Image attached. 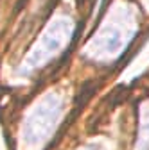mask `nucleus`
Segmentation results:
<instances>
[{"label": "nucleus", "mask_w": 149, "mask_h": 150, "mask_svg": "<svg viewBox=\"0 0 149 150\" xmlns=\"http://www.w3.org/2000/svg\"><path fill=\"white\" fill-rule=\"evenodd\" d=\"M137 14L128 7H117L110 13L108 22L101 25L95 38L85 47V54L94 61H113L128 48L137 34Z\"/></svg>", "instance_id": "obj_1"}, {"label": "nucleus", "mask_w": 149, "mask_h": 150, "mask_svg": "<svg viewBox=\"0 0 149 150\" xmlns=\"http://www.w3.org/2000/svg\"><path fill=\"white\" fill-rule=\"evenodd\" d=\"M65 115V100L58 93H47L36 102L22 125V141L25 150H40L56 134Z\"/></svg>", "instance_id": "obj_2"}, {"label": "nucleus", "mask_w": 149, "mask_h": 150, "mask_svg": "<svg viewBox=\"0 0 149 150\" xmlns=\"http://www.w3.org/2000/svg\"><path fill=\"white\" fill-rule=\"evenodd\" d=\"M72 34H74V22L68 16L61 14L54 18L50 25L45 27L40 40L27 54V57L24 59L20 71L24 75H31L32 71H38L43 66H47V63H50L68 45V41L72 40Z\"/></svg>", "instance_id": "obj_3"}, {"label": "nucleus", "mask_w": 149, "mask_h": 150, "mask_svg": "<svg viewBox=\"0 0 149 150\" xmlns=\"http://www.w3.org/2000/svg\"><path fill=\"white\" fill-rule=\"evenodd\" d=\"M85 150H92V148H85Z\"/></svg>", "instance_id": "obj_4"}]
</instances>
